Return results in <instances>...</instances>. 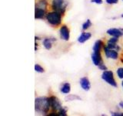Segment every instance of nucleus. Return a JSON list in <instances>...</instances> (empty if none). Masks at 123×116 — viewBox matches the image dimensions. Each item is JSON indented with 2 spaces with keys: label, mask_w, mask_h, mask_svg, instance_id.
I'll list each match as a JSON object with an SVG mask.
<instances>
[{
  "label": "nucleus",
  "mask_w": 123,
  "mask_h": 116,
  "mask_svg": "<svg viewBox=\"0 0 123 116\" xmlns=\"http://www.w3.org/2000/svg\"><path fill=\"white\" fill-rule=\"evenodd\" d=\"M51 108L49 100L47 97H38L35 100V110L36 112L42 115H45L49 113Z\"/></svg>",
  "instance_id": "nucleus-1"
},
{
  "label": "nucleus",
  "mask_w": 123,
  "mask_h": 116,
  "mask_svg": "<svg viewBox=\"0 0 123 116\" xmlns=\"http://www.w3.org/2000/svg\"><path fill=\"white\" fill-rule=\"evenodd\" d=\"M103 42L101 40H96L94 44L93 48H92V61L94 65L98 66L103 64V60L101 55V50L103 47Z\"/></svg>",
  "instance_id": "nucleus-2"
},
{
  "label": "nucleus",
  "mask_w": 123,
  "mask_h": 116,
  "mask_svg": "<svg viewBox=\"0 0 123 116\" xmlns=\"http://www.w3.org/2000/svg\"><path fill=\"white\" fill-rule=\"evenodd\" d=\"M46 20L50 25L53 26H58L62 22V14L55 11L50 12L46 14Z\"/></svg>",
  "instance_id": "nucleus-3"
},
{
  "label": "nucleus",
  "mask_w": 123,
  "mask_h": 116,
  "mask_svg": "<svg viewBox=\"0 0 123 116\" xmlns=\"http://www.w3.org/2000/svg\"><path fill=\"white\" fill-rule=\"evenodd\" d=\"M68 0H52V8L53 11L59 13L60 14H64L66 8L68 6Z\"/></svg>",
  "instance_id": "nucleus-4"
},
{
  "label": "nucleus",
  "mask_w": 123,
  "mask_h": 116,
  "mask_svg": "<svg viewBox=\"0 0 123 116\" xmlns=\"http://www.w3.org/2000/svg\"><path fill=\"white\" fill-rule=\"evenodd\" d=\"M102 79L107 84L111 85V86H112L114 87H117V83L114 78V74L112 71H103L102 74Z\"/></svg>",
  "instance_id": "nucleus-5"
},
{
  "label": "nucleus",
  "mask_w": 123,
  "mask_h": 116,
  "mask_svg": "<svg viewBox=\"0 0 123 116\" xmlns=\"http://www.w3.org/2000/svg\"><path fill=\"white\" fill-rule=\"evenodd\" d=\"M49 104H50V107H51V109L54 112H59L62 108V103L59 101V99L55 96H51L49 98Z\"/></svg>",
  "instance_id": "nucleus-6"
},
{
  "label": "nucleus",
  "mask_w": 123,
  "mask_h": 116,
  "mask_svg": "<svg viewBox=\"0 0 123 116\" xmlns=\"http://www.w3.org/2000/svg\"><path fill=\"white\" fill-rule=\"evenodd\" d=\"M59 33L61 38L65 41H68L70 38V31H69L68 26L65 25H62L60 27Z\"/></svg>",
  "instance_id": "nucleus-7"
},
{
  "label": "nucleus",
  "mask_w": 123,
  "mask_h": 116,
  "mask_svg": "<svg viewBox=\"0 0 123 116\" xmlns=\"http://www.w3.org/2000/svg\"><path fill=\"white\" fill-rule=\"evenodd\" d=\"M104 52H105V57L107 58H111L112 60H117L118 58V51L115 50H111L108 48L107 46H104L103 47Z\"/></svg>",
  "instance_id": "nucleus-8"
},
{
  "label": "nucleus",
  "mask_w": 123,
  "mask_h": 116,
  "mask_svg": "<svg viewBox=\"0 0 123 116\" xmlns=\"http://www.w3.org/2000/svg\"><path fill=\"white\" fill-rule=\"evenodd\" d=\"M79 83H80L81 87H82V88L83 89L84 91H88L90 90L91 84H90V81H89V80H88V77H82V78H81L80 80H79Z\"/></svg>",
  "instance_id": "nucleus-9"
},
{
  "label": "nucleus",
  "mask_w": 123,
  "mask_h": 116,
  "mask_svg": "<svg viewBox=\"0 0 123 116\" xmlns=\"http://www.w3.org/2000/svg\"><path fill=\"white\" fill-rule=\"evenodd\" d=\"M106 33L111 36H115V37H121L123 36V33L120 29L117 28H110L106 31Z\"/></svg>",
  "instance_id": "nucleus-10"
},
{
  "label": "nucleus",
  "mask_w": 123,
  "mask_h": 116,
  "mask_svg": "<svg viewBox=\"0 0 123 116\" xmlns=\"http://www.w3.org/2000/svg\"><path fill=\"white\" fill-rule=\"evenodd\" d=\"M45 9H41V8L36 7L35 8V19H44L45 15Z\"/></svg>",
  "instance_id": "nucleus-11"
},
{
  "label": "nucleus",
  "mask_w": 123,
  "mask_h": 116,
  "mask_svg": "<svg viewBox=\"0 0 123 116\" xmlns=\"http://www.w3.org/2000/svg\"><path fill=\"white\" fill-rule=\"evenodd\" d=\"M92 37V33H87V32H83L80 34V36L78 37V42L80 44H84L85 42H86Z\"/></svg>",
  "instance_id": "nucleus-12"
},
{
  "label": "nucleus",
  "mask_w": 123,
  "mask_h": 116,
  "mask_svg": "<svg viewBox=\"0 0 123 116\" xmlns=\"http://www.w3.org/2000/svg\"><path fill=\"white\" fill-rule=\"evenodd\" d=\"M55 40H56L55 38H45L42 40V44L46 50H51L52 47V43Z\"/></svg>",
  "instance_id": "nucleus-13"
},
{
  "label": "nucleus",
  "mask_w": 123,
  "mask_h": 116,
  "mask_svg": "<svg viewBox=\"0 0 123 116\" xmlns=\"http://www.w3.org/2000/svg\"><path fill=\"white\" fill-rule=\"evenodd\" d=\"M60 91L62 93V94H68L70 93L71 91V85L68 82H65L64 84H62V85L60 87Z\"/></svg>",
  "instance_id": "nucleus-14"
},
{
  "label": "nucleus",
  "mask_w": 123,
  "mask_h": 116,
  "mask_svg": "<svg viewBox=\"0 0 123 116\" xmlns=\"http://www.w3.org/2000/svg\"><path fill=\"white\" fill-rule=\"evenodd\" d=\"M47 6H48V2L46 0H40V1H38L36 3V7L41 8V9H43L46 10V9H47Z\"/></svg>",
  "instance_id": "nucleus-15"
},
{
  "label": "nucleus",
  "mask_w": 123,
  "mask_h": 116,
  "mask_svg": "<svg viewBox=\"0 0 123 116\" xmlns=\"http://www.w3.org/2000/svg\"><path fill=\"white\" fill-rule=\"evenodd\" d=\"M65 100L67 102H71V101H80L82 100V98L76 94H68V96L65 97Z\"/></svg>",
  "instance_id": "nucleus-16"
},
{
  "label": "nucleus",
  "mask_w": 123,
  "mask_h": 116,
  "mask_svg": "<svg viewBox=\"0 0 123 116\" xmlns=\"http://www.w3.org/2000/svg\"><path fill=\"white\" fill-rule=\"evenodd\" d=\"M106 46L111 50H117V51H118V50H120V46L117 45V44H112V43H110V42H107Z\"/></svg>",
  "instance_id": "nucleus-17"
},
{
  "label": "nucleus",
  "mask_w": 123,
  "mask_h": 116,
  "mask_svg": "<svg viewBox=\"0 0 123 116\" xmlns=\"http://www.w3.org/2000/svg\"><path fill=\"white\" fill-rule=\"evenodd\" d=\"M90 26H92V22H91V20L89 19H88L87 20L82 24V30H86V29H88V28H89Z\"/></svg>",
  "instance_id": "nucleus-18"
},
{
  "label": "nucleus",
  "mask_w": 123,
  "mask_h": 116,
  "mask_svg": "<svg viewBox=\"0 0 123 116\" xmlns=\"http://www.w3.org/2000/svg\"><path fill=\"white\" fill-rule=\"evenodd\" d=\"M35 71L38 73H44L45 72V70L44 68L41 67L39 64H36L35 65Z\"/></svg>",
  "instance_id": "nucleus-19"
},
{
  "label": "nucleus",
  "mask_w": 123,
  "mask_h": 116,
  "mask_svg": "<svg viewBox=\"0 0 123 116\" xmlns=\"http://www.w3.org/2000/svg\"><path fill=\"white\" fill-rule=\"evenodd\" d=\"M58 115H60V116H66L67 115V109L63 107L59 112H58Z\"/></svg>",
  "instance_id": "nucleus-20"
},
{
  "label": "nucleus",
  "mask_w": 123,
  "mask_h": 116,
  "mask_svg": "<svg viewBox=\"0 0 123 116\" xmlns=\"http://www.w3.org/2000/svg\"><path fill=\"white\" fill-rule=\"evenodd\" d=\"M116 73H117V75L118 77V78L123 80V67H119L117 70Z\"/></svg>",
  "instance_id": "nucleus-21"
},
{
  "label": "nucleus",
  "mask_w": 123,
  "mask_h": 116,
  "mask_svg": "<svg viewBox=\"0 0 123 116\" xmlns=\"http://www.w3.org/2000/svg\"><path fill=\"white\" fill-rule=\"evenodd\" d=\"M118 41V37H115V36H112L108 40V42L112 43V44H117Z\"/></svg>",
  "instance_id": "nucleus-22"
},
{
  "label": "nucleus",
  "mask_w": 123,
  "mask_h": 116,
  "mask_svg": "<svg viewBox=\"0 0 123 116\" xmlns=\"http://www.w3.org/2000/svg\"><path fill=\"white\" fill-rule=\"evenodd\" d=\"M98 68L99 70H101V71H107V70H108L107 67L104 64H102L98 65Z\"/></svg>",
  "instance_id": "nucleus-23"
},
{
  "label": "nucleus",
  "mask_w": 123,
  "mask_h": 116,
  "mask_svg": "<svg viewBox=\"0 0 123 116\" xmlns=\"http://www.w3.org/2000/svg\"><path fill=\"white\" fill-rule=\"evenodd\" d=\"M105 2L109 5H113V4H117L118 0H105Z\"/></svg>",
  "instance_id": "nucleus-24"
},
{
  "label": "nucleus",
  "mask_w": 123,
  "mask_h": 116,
  "mask_svg": "<svg viewBox=\"0 0 123 116\" xmlns=\"http://www.w3.org/2000/svg\"><path fill=\"white\" fill-rule=\"evenodd\" d=\"M111 115L112 116H123V113H122V112H117V111H111L110 112Z\"/></svg>",
  "instance_id": "nucleus-25"
},
{
  "label": "nucleus",
  "mask_w": 123,
  "mask_h": 116,
  "mask_svg": "<svg viewBox=\"0 0 123 116\" xmlns=\"http://www.w3.org/2000/svg\"><path fill=\"white\" fill-rule=\"evenodd\" d=\"M91 2L98 4V5H101V4L103 3V1L102 0H91Z\"/></svg>",
  "instance_id": "nucleus-26"
},
{
  "label": "nucleus",
  "mask_w": 123,
  "mask_h": 116,
  "mask_svg": "<svg viewBox=\"0 0 123 116\" xmlns=\"http://www.w3.org/2000/svg\"><path fill=\"white\" fill-rule=\"evenodd\" d=\"M119 106L121 107L122 109H123V102H121L120 103H119Z\"/></svg>",
  "instance_id": "nucleus-27"
},
{
  "label": "nucleus",
  "mask_w": 123,
  "mask_h": 116,
  "mask_svg": "<svg viewBox=\"0 0 123 116\" xmlns=\"http://www.w3.org/2000/svg\"><path fill=\"white\" fill-rule=\"evenodd\" d=\"M122 87H123V80L122 81Z\"/></svg>",
  "instance_id": "nucleus-28"
},
{
  "label": "nucleus",
  "mask_w": 123,
  "mask_h": 116,
  "mask_svg": "<svg viewBox=\"0 0 123 116\" xmlns=\"http://www.w3.org/2000/svg\"><path fill=\"white\" fill-rule=\"evenodd\" d=\"M121 17H122V18H123V13H122V14L121 15Z\"/></svg>",
  "instance_id": "nucleus-29"
},
{
  "label": "nucleus",
  "mask_w": 123,
  "mask_h": 116,
  "mask_svg": "<svg viewBox=\"0 0 123 116\" xmlns=\"http://www.w3.org/2000/svg\"><path fill=\"white\" fill-rule=\"evenodd\" d=\"M121 29V30H122V33H123V29Z\"/></svg>",
  "instance_id": "nucleus-30"
},
{
  "label": "nucleus",
  "mask_w": 123,
  "mask_h": 116,
  "mask_svg": "<svg viewBox=\"0 0 123 116\" xmlns=\"http://www.w3.org/2000/svg\"><path fill=\"white\" fill-rule=\"evenodd\" d=\"M122 1H123V0H122Z\"/></svg>",
  "instance_id": "nucleus-31"
}]
</instances>
